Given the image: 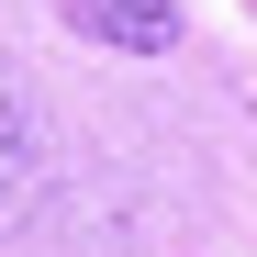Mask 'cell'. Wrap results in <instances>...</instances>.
Returning a JSON list of instances; mask_svg holds the SVG:
<instances>
[{"mask_svg":"<svg viewBox=\"0 0 257 257\" xmlns=\"http://www.w3.org/2000/svg\"><path fill=\"white\" fill-rule=\"evenodd\" d=\"M67 23L90 34V45H135V56L179 45V12H168V0H67Z\"/></svg>","mask_w":257,"mask_h":257,"instance_id":"7a4b0ae2","label":"cell"},{"mask_svg":"<svg viewBox=\"0 0 257 257\" xmlns=\"http://www.w3.org/2000/svg\"><path fill=\"white\" fill-rule=\"evenodd\" d=\"M34 190H45V123H34V90L0 67V224L34 212Z\"/></svg>","mask_w":257,"mask_h":257,"instance_id":"6da1fadb","label":"cell"}]
</instances>
